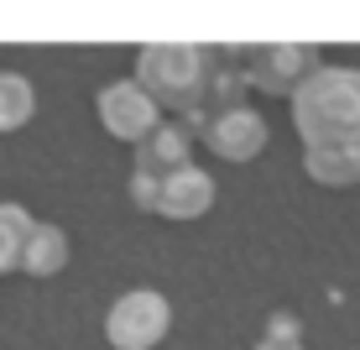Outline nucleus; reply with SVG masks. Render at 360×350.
I'll use <instances>...</instances> for the list:
<instances>
[{"label":"nucleus","instance_id":"obj_1","mask_svg":"<svg viewBox=\"0 0 360 350\" xmlns=\"http://www.w3.org/2000/svg\"><path fill=\"white\" fill-rule=\"evenodd\" d=\"M292 131L303 146H360V68L319 63L292 94Z\"/></svg>","mask_w":360,"mask_h":350},{"label":"nucleus","instance_id":"obj_2","mask_svg":"<svg viewBox=\"0 0 360 350\" xmlns=\"http://www.w3.org/2000/svg\"><path fill=\"white\" fill-rule=\"evenodd\" d=\"M214 63V47H193V42H146L136 53V84L167 110L188 115L204 99V79Z\"/></svg>","mask_w":360,"mask_h":350},{"label":"nucleus","instance_id":"obj_3","mask_svg":"<svg viewBox=\"0 0 360 350\" xmlns=\"http://www.w3.org/2000/svg\"><path fill=\"white\" fill-rule=\"evenodd\" d=\"M172 330V304L157 287H131L110 304L105 314V340L115 350H157Z\"/></svg>","mask_w":360,"mask_h":350},{"label":"nucleus","instance_id":"obj_4","mask_svg":"<svg viewBox=\"0 0 360 350\" xmlns=\"http://www.w3.org/2000/svg\"><path fill=\"white\" fill-rule=\"evenodd\" d=\"M240 68H245V84L251 89H266V94H297V84L319 68V53L303 42H266V47H245L240 53Z\"/></svg>","mask_w":360,"mask_h":350},{"label":"nucleus","instance_id":"obj_5","mask_svg":"<svg viewBox=\"0 0 360 350\" xmlns=\"http://www.w3.org/2000/svg\"><path fill=\"white\" fill-rule=\"evenodd\" d=\"M94 110H99V126H105L110 136H120V142H146V136L167 120L162 105H157V99L146 94L136 79L105 84V89L94 94Z\"/></svg>","mask_w":360,"mask_h":350},{"label":"nucleus","instance_id":"obj_6","mask_svg":"<svg viewBox=\"0 0 360 350\" xmlns=\"http://www.w3.org/2000/svg\"><path fill=\"white\" fill-rule=\"evenodd\" d=\"M198 136H204V146H209L214 157H225V162H251V157H262V146H266V115H256L251 105H240V110L214 115Z\"/></svg>","mask_w":360,"mask_h":350},{"label":"nucleus","instance_id":"obj_7","mask_svg":"<svg viewBox=\"0 0 360 350\" xmlns=\"http://www.w3.org/2000/svg\"><path fill=\"white\" fill-rule=\"evenodd\" d=\"M209 204H214V173L188 162V168L167 173L162 178V204H157V215L167 220H198L209 215Z\"/></svg>","mask_w":360,"mask_h":350},{"label":"nucleus","instance_id":"obj_8","mask_svg":"<svg viewBox=\"0 0 360 350\" xmlns=\"http://www.w3.org/2000/svg\"><path fill=\"white\" fill-rule=\"evenodd\" d=\"M245 68H240V53H214V63H209V79H204V99H198V115H204V126L214 115H225V110H240L245 105Z\"/></svg>","mask_w":360,"mask_h":350},{"label":"nucleus","instance_id":"obj_9","mask_svg":"<svg viewBox=\"0 0 360 350\" xmlns=\"http://www.w3.org/2000/svg\"><path fill=\"white\" fill-rule=\"evenodd\" d=\"M188 146H193V131L183 126V120H162L146 142H136V168L167 178V173L188 168Z\"/></svg>","mask_w":360,"mask_h":350},{"label":"nucleus","instance_id":"obj_10","mask_svg":"<svg viewBox=\"0 0 360 350\" xmlns=\"http://www.w3.org/2000/svg\"><path fill=\"white\" fill-rule=\"evenodd\" d=\"M63 267H68V230L37 220L27 246H21V272H27V277H58Z\"/></svg>","mask_w":360,"mask_h":350},{"label":"nucleus","instance_id":"obj_11","mask_svg":"<svg viewBox=\"0 0 360 350\" xmlns=\"http://www.w3.org/2000/svg\"><path fill=\"white\" fill-rule=\"evenodd\" d=\"M303 168L314 183L350 189V183H360V146H303Z\"/></svg>","mask_w":360,"mask_h":350},{"label":"nucleus","instance_id":"obj_12","mask_svg":"<svg viewBox=\"0 0 360 350\" xmlns=\"http://www.w3.org/2000/svg\"><path fill=\"white\" fill-rule=\"evenodd\" d=\"M32 115H37V89L21 79V73H6V68H0V136H6V131H21Z\"/></svg>","mask_w":360,"mask_h":350},{"label":"nucleus","instance_id":"obj_13","mask_svg":"<svg viewBox=\"0 0 360 350\" xmlns=\"http://www.w3.org/2000/svg\"><path fill=\"white\" fill-rule=\"evenodd\" d=\"M32 225H37V220L16 204V199H6V204H0V277L21 267V246H27Z\"/></svg>","mask_w":360,"mask_h":350},{"label":"nucleus","instance_id":"obj_14","mask_svg":"<svg viewBox=\"0 0 360 350\" xmlns=\"http://www.w3.org/2000/svg\"><path fill=\"white\" fill-rule=\"evenodd\" d=\"M131 204L146 209V215H157V204H162V178L136 168V173H131Z\"/></svg>","mask_w":360,"mask_h":350},{"label":"nucleus","instance_id":"obj_15","mask_svg":"<svg viewBox=\"0 0 360 350\" xmlns=\"http://www.w3.org/2000/svg\"><path fill=\"white\" fill-rule=\"evenodd\" d=\"M262 340H271V345H303V319L288 314V308H277V314L266 319V335H262Z\"/></svg>","mask_w":360,"mask_h":350},{"label":"nucleus","instance_id":"obj_16","mask_svg":"<svg viewBox=\"0 0 360 350\" xmlns=\"http://www.w3.org/2000/svg\"><path fill=\"white\" fill-rule=\"evenodd\" d=\"M256 350H303V345H271V340H262Z\"/></svg>","mask_w":360,"mask_h":350}]
</instances>
